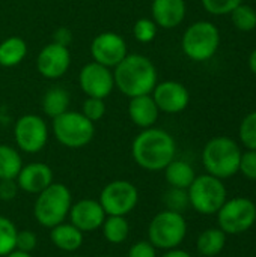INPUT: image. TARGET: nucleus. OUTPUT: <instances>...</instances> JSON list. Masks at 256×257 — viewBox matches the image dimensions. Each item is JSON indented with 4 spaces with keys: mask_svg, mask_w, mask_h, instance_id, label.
Returning <instances> with one entry per match:
<instances>
[{
    "mask_svg": "<svg viewBox=\"0 0 256 257\" xmlns=\"http://www.w3.org/2000/svg\"><path fill=\"white\" fill-rule=\"evenodd\" d=\"M134 163L146 172H161L177 157L175 139L161 128L142 130L131 143Z\"/></svg>",
    "mask_w": 256,
    "mask_h": 257,
    "instance_id": "f257e3e1",
    "label": "nucleus"
},
{
    "mask_svg": "<svg viewBox=\"0 0 256 257\" xmlns=\"http://www.w3.org/2000/svg\"><path fill=\"white\" fill-rule=\"evenodd\" d=\"M115 87L128 98L149 95L158 83V72L151 59L143 54H127L113 68Z\"/></svg>",
    "mask_w": 256,
    "mask_h": 257,
    "instance_id": "f03ea898",
    "label": "nucleus"
},
{
    "mask_svg": "<svg viewBox=\"0 0 256 257\" xmlns=\"http://www.w3.org/2000/svg\"><path fill=\"white\" fill-rule=\"evenodd\" d=\"M72 206V194L65 184L53 182L39 194L33 203V217L39 226L51 229L68 218Z\"/></svg>",
    "mask_w": 256,
    "mask_h": 257,
    "instance_id": "7ed1b4c3",
    "label": "nucleus"
},
{
    "mask_svg": "<svg viewBox=\"0 0 256 257\" xmlns=\"http://www.w3.org/2000/svg\"><path fill=\"white\" fill-rule=\"evenodd\" d=\"M241 149L231 137H214L207 142L202 151V164L208 175L219 179H229L238 173Z\"/></svg>",
    "mask_w": 256,
    "mask_h": 257,
    "instance_id": "20e7f679",
    "label": "nucleus"
},
{
    "mask_svg": "<svg viewBox=\"0 0 256 257\" xmlns=\"http://www.w3.org/2000/svg\"><path fill=\"white\" fill-rule=\"evenodd\" d=\"M187 221L183 214L164 209L152 217L148 224V241L157 250L178 248L187 236Z\"/></svg>",
    "mask_w": 256,
    "mask_h": 257,
    "instance_id": "39448f33",
    "label": "nucleus"
},
{
    "mask_svg": "<svg viewBox=\"0 0 256 257\" xmlns=\"http://www.w3.org/2000/svg\"><path fill=\"white\" fill-rule=\"evenodd\" d=\"M54 139L65 148L80 149L88 146L95 137V123L81 111H65L51 122Z\"/></svg>",
    "mask_w": 256,
    "mask_h": 257,
    "instance_id": "423d86ee",
    "label": "nucleus"
},
{
    "mask_svg": "<svg viewBox=\"0 0 256 257\" xmlns=\"http://www.w3.org/2000/svg\"><path fill=\"white\" fill-rule=\"evenodd\" d=\"M220 32L211 21H196L190 24L181 39L183 53L193 62H207L219 50Z\"/></svg>",
    "mask_w": 256,
    "mask_h": 257,
    "instance_id": "0eeeda50",
    "label": "nucleus"
},
{
    "mask_svg": "<svg viewBox=\"0 0 256 257\" xmlns=\"http://www.w3.org/2000/svg\"><path fill=\"white\" fill-rule=\"evenodd\" d=\"M190 206L201 215H216L228 200V191L222 179L211 175L196 176L187 188Z\"/></svg>",
    "mask_w": 256,
    "mask_h": 257,
    "instance_id": "6e6552de",
    "label": "nucleus"
},
{
    "mask_svg": "<svg viewBox=\"0 0 256 257\" xmlns=\"http://www.w3.org/2000/svg\"><path fill=\"white\" fill-rule=\"evenodd\" d=\"M216 215L219 229L226 235H240L256 223V205L247 197L228 199Z\"/></svg>",
    "mask_w": 256,
    "mask_h": 257,
    "instance_id": "1a4fd4ad",
    "label": "nucleus"
},
{
    "mask_svg": "<svg viewBox=\"0 0 256 257\" xmlns=\"http://www.w3.org/2000/svg\"><path fill=\"white\" fill-rule=\"evenodd\" d=\"M139 199V190L133 182L115 179L103 187L98 202L101 203L106 215L127 217L136 209Z\"/></svg>",
    "mask_w": 256,
    "mask_h": 257,
    "instance_id": "9d476101",
    "label": "nucleus"
},
{
    "mask_svg": "<svg viewBox=\"0 0 256 257\" xmlns=\"http://www.w3.org/2000/svg\"><path fill=\"white\" fill-rule=\"evenodd\" d=\"M50 130L47 122L33 113L23 114L15 120L14 140L17 148L26 154L41 152L48 142Z\"/></svg>",
    "mask_w": 256,
    "mask_h": 257,
    "instance_id": "9b49d317",
    "label": "nucleus"
},
{
    "mask_svg": "<svg viewBox=\"0 0 256 257\" xmlns=\"http://www.w3.org/2000/svg\"><path fill=\"white\" fill-rule=\"evenodd\" d=\"M78 86L86 96L106 99L115 89L113 71L92 60L80 69Z\"/></svg>",
    "mask_w": 256,
    "mask_h": 257,
    "instance_id": "f8f14e48",
    "label": "nucleus"
},
{
    "mask_svg": "<svg viewBox=\"0 0 256 257\" xmlns=\"http://www.w3.org/2000/svg\"><path fill=\"white\" fill-rule=\"evenodd\" d=\"M128 54L125 39L116 32L98 33L91 42L92 60L113 69Z\"/></svg>",
    "mask_w": 256,
    "mask_h": 257,
    "instance_id": "ddd939ff",
    "label": "nucleus"
},
{
    "mask_svg": "<svg viewBox=\"0 0 256 257\" xmlns=\"http://www.w3.org/2000/svg\"><path fill=\"white\" fill-rule=\"evenodd\" d=\"M71 66V51L56 42H50L41 48L36 57L38 72L48 80H57L63 77Z\"/></svg>",
    "mask_w": 256,
    "mask_h": 257,
    "instance_id": "4468645a",
    "label": "nucleus"
},
{
    "mask_svg": "<svg viewBox=\"0 0 256 257\" xmlns=\"http://www.w3.org/2000/svg\"><path fill=\"white\" fill-rule=\"evenodd\" d=\"M151 96L154 98L158 110L167 114H177L184 111L190 102L189 89L183 83L175 80L157 83L154 90L151 92Z\"/></svg>",
    "mask_w": 256,
    "mask_h": 257,
    "instance_id": "2eb2a0df",
    "label": "nucleus"
},
{
    "mask_svg": "<svg viewBox=\"0 0 256 257\" xmlns=\"http://www.w3.org/2000/svg\"><path fill=\"white\" fill-rule=\"evenodd\" d=\"M106 212L101 206V203L97 199H80L77 202H72V206L69 209L68 218L72 226H75L83 233H91L98 229H101Z\"/></svg>",
    "mask_w": 256,
    "mask_h": 257,
    "instance_id": "dca6fc26",
    "label": "nucleus"
},
{
    "mask_svg": "<svg viewBox=\"0 0 256 257\" xmlns=\"http://www.w3.org/2000/svg\"><path fill=\"white\" fill-rule=\"evenodd\" d=\"M53 170L45 163H29L24 164L17 176V185L27 194H39L50 184L54 182Z\"/></svg>",
    "mask_w": 256,
    "mask_h": 257,
    "instance_id": "f3484780",
    "label": "nucleus"
},
{
    "mask_svg": "<svg viewBox=\"0 0 256 257\" xmlns=\"http://www.w3.org/2000/svg\"><path fill=\"white\" fill-rule=\"evenodd\" d=\"M187 12L186 0H152L151 15L154 23L161 29L178 27Z\"/></svg>",
    "mask_w": 256,
    "mask_h": 257,
    "instance_id": "a211bd4d",
    "label": "nucleus"
},
{
    "mask_svg": "<svg viewBox=\"0 0 256 257\" xmlns=\"http://www.w3.org/2000/svg\"><path fill=\"white\" fill-rule=\"evenodd\" d=\"M158 116H160V110H158L154 98L151 96V93L130 98L128 117L140 130L154 126L158 120Z\"/></svg>",
    "mask_w": 256,
    "mask_h": 257,
    "instance_id": "6ab92c4d",
    "label": "nucleus"
},
{
    "mask_svg": "<svg viewBox=\"0 0 256 257\" xmlns=\"http://www.w3.org/2000/svg\"><path fill=\"white\" fill-rule=\"evenodd\" d=\"M50 239L53 245L65 253H75L84 242V233L71 223H60L50 229Z\"/></svg>",
    "mask_w": 256,
    "mask_h": 257,
    "instance_id": "aec40b11",
    "label": "nucleus"
},
{
    "mask_svg": "<svg viewBox=\"0 0 256 257\" xmlns=\"http://www.w3.org/2000/svg\"><path fill=\"white\" fill-rule=\"evenodd\" d=\"M228 235L219 227H210L199 233L196 239V250L201 256L216 257L219 256L226 247Z\"/></svg>",
    "mask_w": 256,
    "mask_h": 257,
    "instance_id": "412c9836",
    "label": "nucleus"
},
{
    "mask_svg": "<svg viewBox=\"0 0 256 257\" xmlns=\"http://www.w3.org/2000/svg\"><path fill=\"white\" fill-rule=\"evenodd\" d=\"M163 172H164L166 182L172 188L187 190L196 178V173L192 164L184 160H177V158L170 161Z\"/></svg>",
    "mask_w": 256,
    "mask_h": 257,
    "instance_id": "4be33fe9",
    "label": "nucleus"
},
{
    "mask_svg": "<svg viewBox=\"0 0 256 257\" xmlns=\"http://www.w3.org/2000/svg\"><path fill=\"white\" fill-rule=\"evenodd\" d=\"M27 56V44L21 36H9L0 42V66L14 68Z\"/></svg>",
    "mask_w": 256,
    "mask_h": 257,
    "instance_id": "5701e85b",
    "label": "nucleus"
},
{
    "mask_svg": "<svg viewBox=\"0 0 256 257\" xmlns=\"http://www.w3.org/2000/svg\"><path fill=\"white\" fill-rule=\"evenodd\" d=\"M69 104H71V96H69V92L63 87H59V86H54V87H50L44 96H42V111L54 119L57 116H60L62 113L68 111L69 110Z\"/></svg>",
    "mask_w": 256,
    "mask_h": 257,
    "instance_id": "b1692460",
    "label": "nucleus"
},
{
    "mask_svg": "<svg viewBox=\"0 0 256 257\" xmlns=\"http://www.w3.org/2000/svg\"><path fill=\"white\" fill-rule=\"evenodd\" d=\"M103 238L113 245L124 244L130 236V223L127 217L121 215H107L101 226Z\"/></svg>",
    "mask_w": 256,
    "mask_h": 257,
    "instance_id": "393cba45",
    "label": "nucleus"
},
{
    "mask_svg": "<svg viewBox=\"0 0 256 257\" xmlns=\"http://www.w3.org/2000/svg\"><path fill=\"white\" fill-rule=\"evenodd\" d=\"M23 166V158L18 149L0 143V179H17Z\"/></svg>",
    "mask_w": 256,
    "mask_h": 257,
    "instance_id": "a878e982",
    "label": "nucleus"
},
{
    "mask_svg": "<svg viewBox=\"0 0 256 257\" xmlns=\"http://www.w3.org/2000/svg\"><path fill=\"white\" fill-rule=\"evenodd\" d=\"M231 20L235 29L241 32H252L256 29V11L249 5H238L231 14Z\"/></svg>",
    "mask_w": 256,
    "mask_h": 257,
    "instance_id": "bb28decb",
    "label": "nucleus"
},
{
    "mask_svg": "<svg viewBox=\"0 0 256 257\" xmlns=\"http://www.w3.org/2000/svg\"><path fill=\"white\" fill-rule=\"evenodd\" d=\"M18 229L14 221L8 217L0 215V257L8 256L15 250Z\"/></svg>",
    "mask_w": 256,
    "mask_h": 257,
    "instance_id": "cd10ccee",
    "label": "nucleus"
},
{
    "mask_svg": "<svg viewBox=\"0 0 256 257\" xmlns=\"http://www.w3.org/2000/svg\"><path fill=\"white\" fill-rule=\"evenodd\" d=\"M163 203H164L166 209L183 214V212L190 206L189 193H187V190H183V188H172V187H170V188L164 193V196H163Z\"/></svg>",
    "mask_w": 256,
    "mask_h": 257,
    "instance_id": "c85d7f7f",
    "label": "nucleus"
},
{
    "mask_svg": "<svg viewBox=\"0 0 256 257\" xmlns=\"http://www.w3.org/2000/svg\"><path fill=\"white\" fill-rule=\"evenodd\" d=\"M158 26L154 23L152 18H139L133 26L134 39L140 44H149L157 36Z\"/></svg>",
    "mask_w": 256,
    "mask_h": 257,
    "instance_id": "c756f323",
    "label": "nucleus"
},
{
    "mask_svg": "<svg viewBox=\"0 0 256 257\" xmlns=\"http://www.w3.org/2000/svg\"><path fill=\"white\" fill-rule=\"evenodd\" d=\"M238 136L241 143L250 149L256 151V111L249 113L240 123V130H238Z\"/></svg>",
    "mask_w": 256,
    "mask_h": 257,
    "instance_id": "7c9ffc66",
    "label": "nucleus"
},
{
    "mask_svg": "<svg viewBox=\"0 0 256 257\" xmlns=\"http://www.w3.org/2000/svg\"><path fill=\"white\" fill-rule=\"evenodd\" d=\"M204 9L216 17L228 15L231 14L238 5L243 3V0H201Z\"/></svg>",
    "mask_w": 256,
    "mask_h": 257,
    "instance_id": "2f4dec72",
    "label": "nucleus"
},
{
    "mask_svg": "<svg viewBox=\"0 0 256 257\" xmlns=\"http://www.w3.org/2000/svg\"><path fill=\"white\" fill-rule=\"evenodd\" d=\"M81 113L89 120H92L94 123L101 120L104 117V114H106V102H104V99L88 96L81 104Z\"/></svg>",
    "mask_w": 256,
    "mask_h": 257,
    "instance_id": "473e14b6",
    "label": "nucleus"
},
{
    "mask_svg": "<svg viewBox=\"0 0 256 257\" xmlns=\"http://www.w3.org/2000/svg\"><path fill=\"white\" fill-rule=\"evenodd\" d=\"M238 172L250 181H256V151L247 149L246 152H241Z\"/></svg>",
    "mask_w": 256,
    "mask_h": 257,
    "instance_id": "72a5a7b5",
    "label": "nucleus"
},
{
    "mask_svg": "<svg viewBox=\"0 0 256 257\" xmlns=\"http://www.w3.org/2000/svg\"><path fill=\"white\" fill-rule=\"evenodd\" d=\"M38 235L33 230H18L17 233V241H15V250L32 253L38 247Z\"/></svg>",
    "mask_w": 256,
    "mask_h": 257,
    "instance_id": "f704fd0d",
    "label": "nucleus"
},
{
    "mask_svg": "<svg viewBox=\"0 0 256 257\" xmlns=\"http://www.w3.org/2000/svg\"><path fill=\"white\" fill-rule=\"evenodd\" d=\"M127 257H158L157 256V248L148 241V239H142L134 242L130 248Z\"/></svg>",
    "mask_w": 256,
    "mask_h": 257,
    "instance_id": "c9c22d12",
    "label": "nucleus"
},
{
    "mask_svg": "<svg viewBox=\"0 0 256 257\" xmlns=\"http://www.w3.org/2000/svg\"><path fill=\"white\" fill-rule=\"evenodd\" d=\"M20 188L15 179H0V200L11 202L17 197Z\"/></svg>",
    "mask_w": 256,
    "mask_h": 257,
    "instance_id": "e433bc0d",
    "label": "nucleus"
},
{
    "mask_svg": "<svg viewBox=\"0 0 256 257\" xmlns=\"http://www.w3.org/2000/svg\"><path fill=\"white\" fill-rule=\"evenodd\" d=\"M53 42L60 44L63 47H69L72 42V33L68 27H59L54 33H53Z\"/></svg>",
    "mask_w": 256,
    "mask_h": 257,
    "instance_id": "4c0bfd02",
    "label": "nucleus"
},
{
    "mask_svg": "<svg viewBox=\"0 0 256 257\" xmlns=\"http://www.w3.org/2000/svg\"><path fill=\"white\" fill-rule=\"evenodd\" d=\"M160 257H193L189 251H186V250H181L180 247L178 248H174V250H167V251H164V254Z\"/></svg>",
    "mask_w": 256,
    "mask_h": 257,
    "instance_id": "58836bf2",
    "label": "nucleus"
},
{
    "mask_svg": "<svg viewBox=\"0 0 256 257\" xmlns=\"http://www.w3.org/2000/svg\"><path fill=\"white\" fill-rule=\"evenodd\" d=\"M249 68H250V71L256 75V48L250 53V56H249Z\"/></svg>",
    "mask_w": 256,
    "mask_h": 257,
    "instance_id": "ea45409f",
    "label": "nucleus"
},
{
    "mask_svg": "<svg viewBox=\"0 0 256 257\" xmlns=\"http://www.w3.org/2000/svg\"><path fill=\"white\" fill-rule=\"evenodd\" d=\"M5 257H33V256H32V253H26V251L14 250V251H11L8 256H5Z\"/></svg>",
    "mask_w": 256,
    "mask_h": 257,
    "instance_id": "a19ab883",
    "label": "nucleus"
},
{
    "mask_svg": "<svg viewBox=\"0 0 256 257\" xmlns=\"http://www.w3.org/2000/svg\"><path fill=\"white\" fill-rule=\"evenodd\" d=\"M101 257H113V256H101Z\"/></svg>",
    "mask_w": 256,
    "mask_h": 257,
    "instance_id": "79ce46f5",
    "label": "nucleus"
},
{
    "mask_svg": "<svg viewBox=\"0 0 256 257\" xmlns=\"http://www.w3.org/2000/svg\"><path fill=\"white\" fill-rule=\"evenodd\" d=\"M71 257H83V256H71Z\"/></svg>",
    "mask_w": 256,
    "mask_h": 257,
    "instance_id": "37998d69",
    "label": "nucleus"
}]
</instances>
